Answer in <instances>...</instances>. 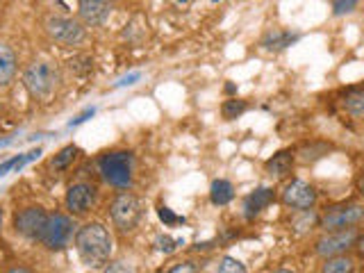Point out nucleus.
Listing matches in <instances>:
<instances>
[{
  "instance_id": "nucleus-1",
  "label": "nucleus",
  "mask_w": 364,
  "mask_h": 273,
  "mask_svg": "<svg viewBox=\"0 0 364 273\" xmlns=\"http://www.w3.org/2000/svg\"><path fill=\"white\" fill-rule=\"evenodd\" d=\"M73 244H75V250L85 267L105 269L109 264L114 244H112L109 230L102 223L91 221V223H85L82 228H77Z\"/></svg>"
},
{
  "instance_id": "nucleus-2",
  "label": "nucleus",
  "mask_w": 364,
  "mask_h": 273,
  "mask_svg": "<svg viewBox=\"0 0 364 273\" xmlns=\"http://www.w3.org/2000/svg\"><path fill=\"white\" fill-rule=\"evenodd\" d=\"M57 85H60V71L48 60H34L23 71V87L28 89V94L34 100H50Z\"/></svg>"
},
{
  "instance_id": "nucleus-3",
  "label": "nucleus",
  "mask_w": 364,
  "mask_h": 273,
  "mask_svg": "<svg viewBox=\"0 0 364 273\" xmlns=\"http://www.w3.org/2000/svg\"><path fill=\"white\" fill-rule=\"evenodd\" d=\"M132 166H134V157L130 151H112L98 159L102 180L117 189L132 187Z\"/></svg>"
},
{
  "instance_id": "nucleus-4",
  "label": "nucleus",
  "mask_w": 364,
  "mask_h": 273,
  "mask_svg": "<svg viewBox=\"0 0 364 273\" xmlns=\"http://www.w3.org/2000/svg\"><path fill=\"white\" fill-rule=\"evenodd\" d=\"M75 230L77 228L71 216H66L62 212L48 214V219H46L39 232V244L48 250H64L75 237Z\"/></svg>"
},
{
  "instance_id": "nucleus-5",
  "label": "nucleus",
  "mask_w": 364,
  "mask_h": 273,
  "mask_svg": "<svg viewBox=\"0 0 364 273\" xmlns=\"http://www.w3.org/2000/svg\"><path fill=\"white\" fill-rule=\"evenodd\" d=\"M46 32L55 43L64 46V48H77L87 41L85 23L71 16H50L46 21Z\"/></svg>"
},
{
  "instance_id": "nucleus-6",
  "label": "nucleus",
  "mask_w": 364,
  "mask_h": 273,
  "mask_svg": "<svg viewBox=\"0 0 364 273\" xmlns=\"http://www.w3.org/2000/svg\"><path fill=\"white\" fill-rule=\"evenodd\" d=\"M109 216L112 223L119 228L121 232H130L141 221V200L130 191L119 193L109 205Z\"/></svg>"
},
{
  "instance_id": "nucleus-7",
  "label": "nucleus",
  "mask_w": 364,
  "mask_h": 273,
  "mask_svg": "<svg viewBox=\"0 0 364 273\" xmlns=\"http://www.w3.org/2000/svg\"><path fill=\"white\" fill-rule=\"evenodd\" d=\"M364 221V205L362 203H339L328 208L321 216L318 225L326 232L330 230H346V228H355Z\"/></svg>"
},
{
  "instance_id": "nucleus-8",
  "label": "nucleus",
  "mask_w": 364,
  "mask_h": 273,
  "mask_svg": "<svg viewBox=\"0 0 364 273\" xmlns=\"http://www.w3.org/2000/svg\"><path fill=\"white\" fill-rule=\"evenodd\" d=\"M358 230L355 228H346V230H330L323 237L316 239L314 250L318 257H333V255H341L346 253L350 246H355L358 242Z\"/></svg>"
},
{
  "instance_id": "nucleus-9",
  "label": "nucleus",
  "mask_w": 364,
  "mask_h": 273,
  "mask_svg": "<svg viewBox=\"0 0 364 273\" xmlns=\"http://www.w3.org/2000/svg\"><path fill=\"white\" fill-rule=\"evenodd\" d=\"M316 198H318L316 189L310 185V182H305V180H291L280 191V200L287 205V208L299 210V212L312 210L314 205H316Z\"/></svg>"
},
{
  "instance_id": "nucleus-10",
  "label": "nucleus",
  "mask_w": 364,
  "mask_h": 273,
  "mask_svg": "<svg viewBox=\"0 0 364 273\" xmlns=\"http://www.w3.org/2000/svg\"><path fill=\"white\" fill-rule=\"evenodd\" d=\"M48 219V212H46L41 205H30V208H23L14 216V230L16 235L26 237V239H39L41 228Z\"/></svg>"
},
{
  "instance_id": "nucleus-11",
  "label": "nucleus",
  "mask_w": 364,
  "mask_h": 273,
  "mask_svg": "<svg viewBox=\"0 0 364 273\" xmlns=\"http://www.w3.org/2000/svg\"><path fill=\"white\" fill-rule=\"evenodd\" d=\"M96 198H98V189L94 185H89V182H75V185L68 187L64 200H66L68 212L75 216H82L94 208Z\"/></svg>"
},
{
  "instance_id": "nucleus-12",
  "label": "nucleus",
  "mask_w": 364,
  "mask_h": 273,
  "mask_svg": "<svg viewBox=\"0 0 364 273\" xmlns=\"http://www.w3.org/2000/svg\"><path fill=\"white\" fill-rule=\"evenodd\" d=\"M77 11L85 26H102L109 18L112 0H77Z\"/></svg>"
},
{
  "instance_id": "nucleus-13",
  "label": "nucleus",
  "mask_w": 364,
  "mask_h": 273,
  "mask_svg": "<svg viewBox=\"0 0 364 273\" xmlns=\"http://www.w3.org/2000/svg\"><path fill=\"white\" fill-rule=\"evenodd\" d=\"M273 200H276V189H271V187H259L253 193H248L244 200L246 219H255V216L264 212Z\"/></svg>"
},
{
  "instance_id": "nucleus-14",
  "label": "nucleus",
  "mask_w": 364,
  "mask_h": 273,
  "mask_svg": "<svg viewBox=\"0 0 364 273\" xmlns=\"http://www.w3.org/2000/svg\"><path fill=\"white\" fill-rule=\"evenodd\" d=\"M16 68H18V60H16L14 48H11L9 43L0 41V89H5L14 82Z\"/></svg>"
},
{
  "instance_id": "nucleus-15",
  "label": "nucleus",
  "mask_w": 364,
  "mask_h": 273,
  "mask_svg": "<svg viewBox=\"0 0 364 273\" xmlns=\"http://www.w3.org/2000/svg\"><path fill=\"white\" fill-rule=\"evenodd\" d=\"M264 168L271 178H287L294 168V153L291 151H278L276 155L267 159Z\"/></svg>"
},
{
  "instance_id": "nucleus-16",
  "label": "nucleus",
  "mask_w": 364,
  "mask_h": 273,
  "mask_svg": "<svg viewBox=\"0 0 364 273\" xmlns=\"http://www.w3.org/2000/svg\"><path fill=\"white\" fill-rule=\"evenodd\" d=\"M235 198V187L230 180H214L212 187H210V200L212 205H216V208H223V205H228Z\"/></svg>"
},
{
  "instance_id": "nucleus-17",
  "label": "nucleus",
  "mask_w": 364,
  "mask_h": 273,
  "mask_svg": "<svg viewBox=\"0 0 364 273\" xmlns=\"http://www.w3.org/2000/svg\"><path fill=\"white\" fill-rule=\"evenodd\" d=\"M321 273H355V259L346 253L326 257L321 264Z\"/></svg>"
},
{
  "instance_id": "nucleus-18",
  "label": "nucleus",
  "mask_w": 364,
  "mask_h": 273,
  "mask_svg": "<svg viewBox=\"0 0 364 273\" xmlns=\"http://www.w3.org/2000/svg\"><path fill=\"white\" fill-rule=\"evenodd\" d=\"M299 41V34H291V32H282V30H276V32H269L262 46H264L267 50H284L289 48L291 43Z\"/></svg>"
},
{
  "instance_id": "nucleus-19",
  "label": "nucleus",
  "mask_w": 364,
  "mask_h": 273,
  "mask_svg": "<svg viewBox=\"0 0 364 273\" xmlns=\"http://www.w3.org/2000/svg\"><path fill=\"white\" fill-rule=\"evenodd\" d=\"M341 105H344V109L348 114H353V117H362L364 114V87L348 89L344 100H341Z\"/></svg>"
},
{
  "instance_id": "nucleus-20",
  "label": "nucleus",
  "mask_w": 364,
  "mask_h": 273,
  "mask_svg": "<svg viewBox=\"0 0 364 273\" xmlns=\"http://www.w3.org/2000/svg\"><path fill=\"white\" fill-rule=\"evenodd\" d=\"M330 151H333V146L330 144H307L299 151V159L301 162H314V159H321Z\"/></svg>"
},
{
  "instance_id": "nucleus-21",
  "label": "nucleus",
  "mask_w": 364,
  "mask_h": 273,
  "mask_svg": "<svg viewBox=\"0 0 364 273\" xmlns=\"http://www.w3.org/2000/svg\"><path fill=\"white\" fill-rule=\"evenodd\" d=\"M75 155H77V146L68 144V146H64L62 151L55 155V159H53V162H50V166H53L55 171H64V168H68V166L73 164Z\"/></svg>"
},
{
  "instance_id": "nucleus-22",
  "label": "nucleus",
  "mask_w": 364,
  "mask_h": 273,
  "mask_svg": "<svg viewBox=\"0 0 364 273\" xmlns=\"http://www.w3.org/2000/svg\"><path fill=\"white\" fill-rule=\"evenodd\" d=\"M246 109H248V102H246V100H237V98L225 100V102H223V107H221L225 121H235V119H239Z\"/></svg>"
},
{
  "instance_id": "nucleus-23",
  "label": "nucleus",
  "mask_w": 364,
  "mask_h": 273,
  "mask_svg": "<svg viewBox=\"0 0 364 273\" xmlns=\"http://www.w3.org/2000/svg\"><path fill=\"white\" fill-rule=\"evenodd\" d=\"M216 273H248V271H246V264L242 259L225 255L219 259V264H216Z\"/></svg>"
},
{
  "instance_id": "nucleus-24",
  "label": "nucleus",
  "mask_w": 364,
  "mask_h": 273,
  "mask_svg": "<svg viewBox=\"0 0 364 273\" xmlns=\"http://www.w3.org/2000/svg\"><path fill=\"white\" fill-rule=\"evenodd\" d=\"M157 250H162V253H173V250L178 246H182V239H173V237H168V235H162V237H157Z\"/></svg>"
},
{
  "instance_id": "nucleus-25",
  "label": "nucleus",
  "mask_w": 364,
  "mask_h": 273,
  "mask_svg": "<svg viewBox=\"0 0 364 273\" xmlns=\"http://www.w3.org/2000/svg\"><path fill=\"white\" fill-rule=\"evenodd\" d=\"M360 0H335L333 3V11H335V16H344V14H350L353 9L358 7Z\"/></svg>"
},
{
  "instance_id": "nucleus-26",
  "label": "nucleus",
  "mask_w": 364,
  "mask_h": 273,
  "mask_svg": "<svg viewBox=\"0 0 364 273\" xmlns=\"http://www.w3.org/2000/svg\"><path fill=\"white\" fill-rule=\"evenodd\" d=\"M166 273H200V269H198L196 262L187 259V262H178V264H173Z\"/></svg>"
},
{
  "instance_id": "nucleus-27",
  "label": "nucleus",
  "mask_w": 364,
  "mask_h": 273,
  "mask_svg": "<svg viewBox=\"0 0 364 273\" xmlns=\"http://www.w3.org/2000/svg\"><path fill=\"white\" fill-rule=\"evenodd\" d=\"M157 214H159V219H162L166 225H173V223H182V221H185V219H182V216H178V214L171 212L168 208H164V205L157 210Z\"/></svg>"
},
{
  "instance_id": "nucleus-28",
  "label": "nucleus",
  "mask_w": 364,
  "mask_h": 273,
  "mask_svg": "<svg viewBox=\"0 0 364 273\" xmlns=\"http://www.w3.org/2000/svg\"><path fill=\"white\" fill-rule=\"evenodd\" d=\"M102 273H134V269L125 262H109V264L102 269Z\"/></svg>"
},
{
  "instance_id": "nucleus-29",
  "label": "nucleus",
  "mask_w": 364,
  "mask_h": 273,
  "mask_svg": "<svg viewBox=\"0 0 364 273\" xmlns=\"http://www.w3.org/2000/svg\"><path fill=\"white\" fill-rule=\"evenodd\" d=\"M18 157L21 155H16V157H11V159H5L3 164H0V178H5L9 171H14L16 168V164H18Z\"/></svg>"
},
{
  "instance_id": "nucleus-30",
  "label": "nucleus",
  "mask_w": 364,
  "mask_h": 273,
  "mask_svg": "<svg viewBox=\"0 0 364 273\" xmlns=\"http://www.w3.org/2000/svg\"><path fill=\"white\" fill-rule=\"evenodd\" d=\"M94 114H96V107H87L82 114H77V117L71 121V123H68V125H71V128H75V125H80V123H85L87 119H91V117H94Z\"/></svg>"
},
{
  "instance_id": "nucleus-31",
  "label": "nucleus",
  "mask_w": 364,
  "mask_h": 273,
  "mask_svg": "<svg viewBox=\"0 0 364 273\" xmlns=\"http://www.w3.org/2000/svg\"><path fill=\"white\" fill-rule=\"evenodd\" d=\"M139 77H141V73H130V75L121 77L119 82L114 85V87H128V85H134V82H136V80H139Z\"/></svg>"
},
{
  "instance_id": "nucleus-32",
  "label": "nucleus",
  "mask_w": 364,
  "mask_h": 273,
  "mask_svg": "<svg viewBox=\"0 0 364 273\" xmlns=\"http://www.w3.org/2000/svg\"><path fill=\"white\" fill-rule=\"evenodd\" d=\"M7 273H32V271H30L28 267H21V264H18V267H11Z\"/></svg>"
},
{
  "instance_id": "nucleus-33",
  "label": "nucleus",
  "mask_w": 364,
  "mask_h": 273,
  "mask_svg": "<svg viewBox=\"0 0 364 273\" xmlns=\"http://www.w3.org/2000/svg\"><path fill=\"white\" fill-rule=\"evenodd\" d=\"M355 248H358V253H360V255H364V237H358Z\"/></svg>"
},
{
  "instance_id": "nucleus-34",
  "label": "nucleus",
  "mask_w": 364,
  "mask_h": 273,
  "mask_svg": "<svg viewBox=\"0 0 364 273\" xmlns=\"http://www.w3.org/2000/svg\"><path fill=\"white\" fill-rule=\"evenodd\" d=\"M358 191L362 193V198H364V173H362V178H360V182H358Z\"/></svg>"
},
{
  "instance_id": "nucleus-35",
  "label": "nucleus",
  "mask_w": 364,
  "mask_h": 273,
  "mask_svg": "<svg viewBox=\"0 0 364 273\" xmlns=\"http://www.w3.org/2000/svg\"><path fill=\"white\" fill-rule=\"evenodd\" d=\"M273 273H294L291 269H278V271H273Z\"/></svg>"
},
{
  "instance_id": "nucleus-36",
  "label": "nucleus",
  "mask_w": 364,
  "mask_h": 273,
  "mask_svg": "<svg viewBox=\"0 0 364 273\" xmlns=\"http://www.w3.org/2000/svg\"><path fill=\"white\" fill-rule=\"evenodd\" d=\"M0 228H3V210H0Z\"/></svg>"
}]
</instances>
